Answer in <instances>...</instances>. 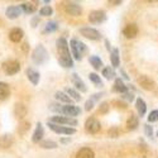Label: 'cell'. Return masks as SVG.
<instances>
[{
    "mask_svg": "<svg viewBox=\"0 0 158 158\" xmlns=\"http://www.w3.org/2000/svg\"><path fill=\"white\" fill-rule=\"evenodd\" d=\"M57 51H58V55H60V64L63 66L66 69H70L72 67V58H71V53H70V49H69V44L67 41L64 38H58L57 39Z\"/></svg>",
    "mask_w": 158,
    "mask_h": 158,
    "instance_id": "cell-1",
    "label": "cell"
},
{
    "mask_svg": "<svg viewBox=\"0 0 158 158\" xmlns=\"http://www.w3.org/2000/svg\"><path fill=\"white\" fill-rule=\"evenodd\" d=\"M32 60L37 64H43V63L47 62V60H48V52L44 48V46L39 44V46H37L34 48L33 53H32Z\"/></svg>",
    "mask_w": 158,
    "mask_h": 158,
    "instance_id": "cell-2",
    "label": "cell"
},
{
    "mask_svg": "<svg viewBox=\"0 0 158 158\" xmlns=\"http://www.w3.org/2000/svg\"><path fill=\"white\" fill-rule=\"evenodd\" d=\"M70 46H71V51H72V56L76 60H81L82 55L86 52V46L84 43H81V42L76 41V39H72Z\"/></svg>",
    "mask_w": 158,
    "mask_h": 158,
    "instance_id": "cell-3",
    "label": "cell"
},
{
    "mask_svg": "<svg viewBox=\"0 0 158 158\" xmlns=\"http://www.w3.org/2000/svg\"><path fill=\"white\" fill-rule=\"evenodd\" d=\"M51 123L53 124H58V125H72V127H76L78 123L76 119L73 118H69V116H61V115H55L51 118Z\"/></svg>",
    "mask_w": 158,
    "mask_h": 158,
    "instance_id": "cell-4",
    "label": "cell"
},
{
    "mask_svg": "<svg viewBox=\"0 0 158 158\" xmlns=\"http://www.w3.org/2000/svg\"><path fill=\"white\" fill-rule=\"evenodd\" d=\"M3 70H4V72L6 73V75H15V73H18L19 72V70H20V64H19V62L18 61H6V62H4L3 63Z\"/></svg>",
    "mask_w": 158,
    "mask_h": 158,
    "instance_id": "cell-5",
    "label": "cell"
},
{
    "mask_svg": "<svg viewBox=\"0 0 158 158\" xmlns=\"http://www.w3.org/2000/svg\"><path fill=\"white\" fill-rule=\"evenodd\" d=\"M48 127L49 129H52L55 133H58V134H66V135H71L75 133V128H69V127H62V125H58V124H53L48 122Z\"/></svg>",
    "mask_w": 158,
    "mask_h": 158,
    "instance_id": "cell-6",
    "label": "cell"
},
{
    "mask_svg": "<svg viewBox=\"0 0 158 158\" xmlns=\"http://www.w3.org/2000/svg\"><path fill=\"white\" fill-rule=\"evenodd\" d=\"M64 10H66V13H67V14L73 15V17L81 15V13H82L81 6L78 5L77 3H73V2H67V3H64Z\"/></svg>",
    "mask_w": 158,
    "mask_h": 158,
    "instance_id": "cell-7",
    "label": "cell"
},
{
    "mask_svg": "<svg viewBox=\"0 0 158 158\" xmlns=\"http://www.w3.org/2000/svg\"><path fill=\"white\" fill-rule=\"evenodd\" d=\"M100 128H101V125H100L99 120H96L95 118H89L85 123V129L90 134H96L100 130Z\"/></svg>",
    "mask_w": 158,
    "mask_h": 158,
    "instance_id": "cell-8",
    "label": "cell"
},
{
    "mask_svg": "<svg viewBox=\"0 0 158 158\" xmlns=\"http://www.w3.org/2000/svg\"><path fill=\"white\" fill-rule=\"evenodd\" d=\"M106 19V13L102 10H94L89 14V20L94 24H100Z\"/></svg>",
    "mask_w": 158,
    "mask_h": 158,
    "instance_id": "cell-9",
    "label": "cell"
},
{
    "mask_svg": "<svg viewBox=\"0 0 158 158\" xmlns=\"http://www.w3.org/2000/svg\"><path fill=\"white\" fill-rule=\"evenodd\" d=\"M61 114L72 118V116H77L78 114H81V109L78 106H75V105H64V106L61 108Z\"/></svg>",
    "mask_w": 158,
    "mask_h": 158,
    "instance_id": "cell-10",
    "label": "cell"
},
{
    "mask_svg": "<svg viewBox=\"0 0 158 158\" xmlns=\"http://www.w3.org/2000/svg\"><path fill=\"white\" fill-rule=\"evenodd\" d=\"M80 33L84 37H86L87 39H91V41H98V39H100V37H101L99 31H96L94 28H82V29H80Z\"/></svg>",
    "mask_w": 158,
    "mask_h": 158,
    "instance_id": "cell-11",
    "label": "cell"
},
{
    "mask_svg": "<svg viewBox=\"0 0 158 158\" xmlns=\"http://www.w3.org/2000/svg\"><path fill=\"white\" fill-rule=\"evenodd\" d=\"M23 31L20 29V28H13L10 32H9V39L11 42H15V43H18V42H20L22 41V38H23Z\"/></svg>",
    "mask_w": 158,
    "mask_h": 158,
    "instance_id": "cell-12",
    "label": "cell"
},
{
    "mask_svg": "<svg viewBox=\"0 0 158 158\" xmlns=\"http://www.w3.org/2000/svg\"><path fill=\"white\" fill-rule=\"evenodd\" d=\"M123 34L127 38H134L138 34V27L133 23V24H128L127 27L123 29Z\"/></svg>",
    "mask_w": 158,
    "mask_h": 158,
    "instance_id": "cell-13",
    "label": "cell"
},
{
    "mask_svg": "<svg viewBox=\"0 0 158 158\" xmlns=\"http://www.w3.org/2000/svg\"><path fill=\"white\" fill-rule=\"evenodd\" d=\"M138 84L146 90H152L154 87V81H152L148 76H140L138 78Z\"/></svg>",
    "mask_w": 158,
    "mask_h": 158,
    "instance_id": "cell-14",
    "label": "cell"
},
{
    "mask_svg": "<svg viewBox=\"0 0 158 158\" xmlns=\"http://www.w3.org/2000/svg\"><path fill=\"white\" fill-rule=\"evenodd\" d=\"M43 125L41 124V123H38L37 124V128H35V130H34V133H33V135H32V140L34 142V143H41L42 142V138H43Z\"/></svg>",
    "mask_w": 158,
    "mask_h": 158,
    "instance_id": "cell-15",
    "label": "cell"
},
{
    "mask_svg": "<svg viewBox=\"0 0 158 158\" xmlns=\"http://www.w3.org/2000/svg\"><path fill=\"white\" fill-rule=\"evenodd\" d=\"M20 13H22V9L20 6H9L5 11V14L9 19H15L20 15Z\"/></svg>",
    "mask_w": 158,
    "mask_h": 158,
    "instance_id": "cell-16",
    "label": "cell"
},
{
    "mask_svg": "<svg viewBox=\"0 0 158 158\" xmlns=\"http://www.w3.org/2000/svg\"><path fill=\"white\" fill-rule=\"evenodd\" d=\"M27 76H28V80L33 84V85H38V82H39V73H38V71H35L34 69H28L27 70Z\"/></svg>",
    "mask_w": 158,
    "mask_h": 158,
    "instance_id": "cell-17",
    "label": "cell"
},
{
    "mask_svg": "<svg viewBox=\"0 0 158 158\" xmlns=\"http://www.w3.org/2000/svg\"><path fill=\"white\" fill-rule=\"evenodd\" d=\"M76 158H95V153L90 148H81L77 152Z\"/></svg>",
    "mask_w": 158,
    "mask_h": 158,
    "instance_id": "cell-18",
    "label": "cell"
},
{
    "mask_svg": "<svg viewBox=\"0 0 158 158\" xmlns=\"http://www.w3.org/2000/svg\"><path fill=\"white\" fill-rule=\"evenodd\" d=\"M72 82H73V85H75L78 90L82 91V93H85V91L87 90V89H86V85L84 84V81L81 80V78L77 76V73H73V75H72Z\"/></svg>",
    "mask_w": 158,
    "mask_h": 158,
    "instance_id": "cell-19",
    "label": "cell"
},
{
    "mask_svg": "<svg viewBox=\"0 0 158 158\" xmlns=\"http://www.w3.org/2000/svg\"><path fill=\"white\" fill-rule=\"evenodd\" d=\"M135 106H137V110H138V114L140 116H143L144 114H146L147 111V105H146V101H144L143 99H137V104H135Z\"/></svg>",
    "mask_w": 158,
    "mask_h": 158,
    "instance_id": "cell-20",
    "label": "cell"
},
{
    "mask_svg": "<svg viewBox=\"0 0 158 158\" xmlns=\"http://www.w3.org/2000/svg\"><path fill=\"white\" fill-rule=\"evenodd\" d=\"M114 90L118 91V93L125 94L127 91H128V87L124 85V82L122 81V78H116V80H115V84H114Z\"/></svg>",
    "mask_w": 158,
    "mask_h": 158,
    "instance_id": "cell-21",
    "label": "cell"
},
{
    "mask_svg": "<svg viewBox=\"0 0 158 158\" xmlns=\"http://www.w3.org/2000/svg\"><path fill=\"white\" fill-rule=\"evenodd\" d=\"M10 94V89L8 84L5 82H0V100H5Z\"/></svg>",
    "mask_w": 158,
    "mask_h": 158,
    "instance_id": "cell-22",
    "label": "cell"
},
{
    "mask_svg": "<svg viewBox=\"0 0 158 158\" xmlns=\"http://www.w3.org/2000/svg\"><path fill=\"white\" fill-rule=\"evenodd\" d=\"M56 99L58 100V101H61V102H66V104H69L70 105V102H72V99L66 94V93H62V91H57L56 93Z\"/></svg>",
    "mask_w": 158,
    "mask_h": 158,
    "instance_id": "cell-23",
    "label": "cell"
},
{
    "mask_svg": "<svg viewBox=\"0 0 158 158\" xmlns=\"http://www.w3.org/2000/svg\"><path fill=\"white\" fill-rule=\"evenodd\" d=\"M14 114L17 118H23V116H25V114H27V108H25L23 104H17L15 109H14Z\"/></svg>",
    "mask_w": 158,
    "mask_h": 158,
    "instance_id": "cell-24",
    "label": "cell"
},
{
    "mask_svg": "<svg viewBox=\"0 0 158 158\" xmlns=\"http://www.w3.org/2000/svg\"><path fill=\"white\" fill-rule=\"evenodd\" d=\"M138 127V119H137V116L135 115H130L128 118V120H127V128L128 130H133Z\"/></svg>",
    "mask_w": 158,
    "mask_h": 158,
    "instance_id": "cell-25",
    "label": "cell"
},
{
    "mask_svg": "<svg viewBox=\"0 0 158 158\" xmlns=\"http://www.w3.org/2000/svg\"><path fill=\"white\" fill-rule=\"evenodd\" d=\"M13 143V137L6 134V135H3L0 138V147L2 148H9L10 144Z\"/></svg>",
    "mask_w": 158,
    "mask_h": 158,
    "instance_id": "cell-26",
    "label": "cell"
},
{
    "mask_svg": "<svg viewBox=\"0 0 158 158\" xmlns=\"http://www.w3.org/2000/svg\"><path fill=\"white\" fill-rule=\"evenodd\" d=\"M110 60H111V64L114 66V67H118L120 63L119 61V51L118 49H113L111 51V55H110Z\"/></svg>",
    "mask_w": 158,
    "mask_h": 158,
    "instance_id": "cell-27",
    "label": "cell"
},
{
    "mask_svg": "<svg viewBox=\"0 0 158 158\" xmlns=\"http://www.w3.org/2000/svg\"><path fill=\"white\" fill-rule=\"evenodd\" d=\"M99 96H101V94H96V95H94L91 99H89L87 101H86V104H85V110L86 111H90L91 109L94 108V104H95V101L99 99Z\"/></svg>",
    "mask_w": 158,
    "mask_h": 158,
    "instance_id": "cell-28",
    "label": "cell"
},
{
    "mask_svg": "<svg viewBox=\"0 0 158 158\" xmlns=\"http://www.w3.org/2000/svg\"><path fill=\"white\" fill-rule=\"evenodd\" d=\"M66 94H67V95H69L71 99H73L75 101H80V100H81V96H80V94H78L76 90L71 89V87L66 89Z\"/></svg>",
    "mask_w": 158,
    "mask_h": 158,
    "instance_id": "cell-29",
    "label": "cell"
},
{
    "mask_svg": "<svg viewBox=\"0 0 158 158\" xmlns=\"http://www.w3.org/2000/svg\"><path fill=\"white\" fill-rule=\"evenodd\" d=\"M90 63H91V66H93L95 70L101 69V66H102V62H101V60L98 56H91L90 57Z\"/></svg>",
    "mask_w": 158,
    "mask_h": 158,
    "instance_id": "cell-30",
    "label": "cell"
},
{
    "mask_svg": "<svg viewBox=\"0 0 158 158\" xmlns=\"http://www.w3.org/2000/svg\"><path fill=\"white\" fill-rule=\"evenodd\" d=\"M20 9H22L24 13H27V14H31V13H34L35 5L29 4V3H23V4H20Z\"/></svg>",
    "mask_w": 158,
    "mask_h": 158,
    "instance_id": "cell-31",
    "label": "cell"
},
{
    "mask_svg": "<svg viewBox=\"0 0 158 158\" xmlns=\"http://www.w3.org/2000/svg\"><path fill=\"white\" fill-rule=\"evenodd\" d=\"M39 144H41L42 148H46V149H55V148H57V143L52 142V140H43Z\"/></svg>",
    "mask_w": 158,
    "mask_h": 158,
    "instance_id": "cell-32",
    "label": "cell"
},
{
    "mask_svg": "<svg viewBox=\"0 0 158 158\" xmlns=\"http://www.w3.org/2000/svg\"><path fill=\"white\" fill-rule=\"evenodd\" d=\"M58 28V25H57V23L56 22H48L47 24H46V28H44V33H52V32H55L56 29Z\"/></svg>",
    "mask_w": 158,
    "mask_h": 158,
    "instance_id": "cell-33",
    "label": "cell"
},
{
    "mask_svg": "<svg viewBox=\"0 0 158 158\" xmlns=\"http://www.w3.org/2000/svg\"><path fill=\"white\" fill-rule=\"evenodd\" d=\"M102 75L108 78V80H111V78L115 77V71L111 69V67H105L102 70Z\"/></svg>",
    "mask_w": 158,
    "mask_h": 158,
    "instance_id": "cell-34",
    "label": "cell"
},
{
    "mask_svg": "<svg viewBox=\"0 0 158 158\" xmlns=\"http://www.w3.org/2000/svg\"><path fill=\"white\" fill-rule=\"evenodd\" d=\"M89 78L91 81H93L96 86H102V81H101V78L99 77V75H96V73H90L89 75Z\"/></svg>",
    "mask_w": 158,
    "mask_h": 158,
    "instance_id": "cell-35",
    "label": "cell"
},
{
    "mask_svg": "<svg viewBox=\"0 0 158 158\" xmlns=\"http://www.w3.org/2000/svg\"><path fill=\"white\" fill-rule=\"evenodd\" d=\"M52 13H53V9H52L51 6H43L41 10H39V15L49 17V15H52Z\"/></svg>",
    "mask_w": 158,
    "mask_h": 158,
    "instance_id": "cell-36",
    "label": "cell"
},
{
    "mask_svg": "<svg viewBox=\"0 0 158 158\" xmlns=\"http://www.w3.org/2000/svg\"><path fill=\"white\" fill-rule=\"evenodd\" d=\"M157 120H158V110H153V111L149 114V116H148V122L154 123V122H157Z\"/></svg>",
    "mask_w": 158,
    "mask_h": 158,
    "instance_id": "cell-37",
    "label": "cell"
},
{
    "mask_svg": "<svg viewBox=\"0 0 158 158\" xmlns=\"http://www.w3.org/2000/svg\"><path fill=\"white\" fill-rule=\"evenodd\" d=\"M146 133H147L148 137H152V135H153V129H152V127L146 125Z\"/></svg>",
    "mask_w": 158,
    "mask_h": 158,
    "instance_id": "cell-38",
    "label": "cell"
},
{
    "mask_svg": "<svg viewBox=\"0 0 158 158\" xmlns=\"http://www.w3.org/2000/svg\"><path fill=\"white\" fill-rule=\"evenodd\" d=\"M124 98H125L127 100L131 101V100H133V99H134V95H133V94H130V93H128V91H127V93L124 94Z\"/></svg>",
    "mask_w": 158,
    "mask_h": 158,
    "instance_id": "cell-39",
    "label": "cell"
}]
</instances>
